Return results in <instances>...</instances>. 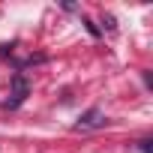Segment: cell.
Listing matches in <instances>:
<instances>
[{
    "label": "cell",
    "instance_id": "1",
    "mask_svg": "<svg viewBox=\"0 0 153 153\" xmlns=\"http://www.w3.org/2000/svg\"><path fill=\"white\" fill-rule=\"evenodd\" d=\"M27 93H30L27 78H24L21 72H15V75H12V93H9V99L3 102V108H18V105L27 99Z\"/></svg>",
    "mask_w": 153,
    "mask_h": 153
},
{
    "label": "cell",
    "instance_id": "2",
    "mask_svg": "<svg viewBox=\"0 0 153 153\" xmlns=\"http://www.w3.org/2000/svg\"><path fill=\"white\" fill-rule=\"evenodd\" d=\"M102 123H105V114L99 108H90L78 117V129H93V126H102Z\"/></svg>",
    "mask_w": 153,
    "mask_h": 153
}]
</instances>
